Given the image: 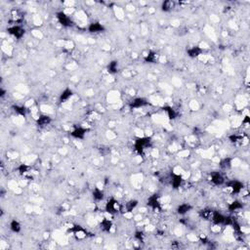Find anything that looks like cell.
I'll return each mask as SVG.
<instances>
[{
	"label": "cell",
	"mask_w": 250,
	"mask_h": 250,
	"mask_svg": "<svg viewBox=\"0 0 250 250\" xmlns=\"http://www.w3.org/2000/svg\"><path fill=\"white\" fill-rule=\"evenodd\" d=\"M24 32L25 30L22 28L21 27H18V25H16V27H13L11 28H9V32L12 34V35H14L15 37L17 38H20L24 35Z\"/></svg>",
	"instance_id": "obj_1"
},
{
	"label": "cell",
	"mask_w": 250,
	"mask_h": 250,
	"mask_svg": "<svg viewBox=\"0 0 250 250\" xmlns=\"http://www.w3.org/2000/svg\"><path fill=\"white\" fill-rule=\"evenodd\" d=\"M85 133H86V130L81 128V127H78V128L74 129L72 132V136L74 137L75 139H83L85 137Z\"/></svg>",
	"instance_id": "obj_2"
},
{
	"label": "cell",
	"mask_w": 250,
	"mask_h": 250,
	"mask_svg": "<svg viewBox=\"0 0 250 250\" xmlns=\"http://www.w3.org/2000/svg\"><path fill=\"white\" fill-rule=\"evenodd\" d=\"M58 19H59V21L61 22V23H62V25H71V19L68 18V15H65V13H63V12H61V13H59L58 14Z\"/></svg>",
	"instance_id": "obj_3"
},
{
	"label": "cell",
	"mask_w": 250,
	"mask_h": 250,
	"mask_svg": "<svg viewBox=\"0 0 250 250\" xmlns=\"http://www.w3.org/2000/svg\"><path fill=\"white\" fill-rule=\"evenodd\" d=\"M242 188H243L242 184L238 181H232L230 184V188H232V192H239L241 190H242Z\"/></svg>",
	"instance_id": "obj_4"
},
{
	"label": "cell",
	"mask_w": 250,
	"mask_h": 250,
	"mask_svg": "<svg viewBox=\"0 0 250 250\" xmlns=\"http://www.w3.org/2000/svg\"><path fill=\"white\" fill-rule=\"evenodd\" d=\"M188 56L192 57V58H196V57H198L201 54V49L197 46H194L192 47L191 49H188Z\"/></svg>",
	"instance_id": "obj_5"
},
{
	"label": "cell",
	"mask_w": 250,
	"mask_h": 250,
	"mask_svg": "<svg viewBox=\"0 0 250 250\" xmlns=\"http://www.w3.org/2000/svg\"><path fill=\"white\" fill-rule=\"evenodd\" d=\"M107 210L109 213H115L117 212V202L115 200H111L108 201L107 204Z\"/></svg>",
	"instance_id": "obj_6"
},
{
	"label": "cell",
	"mask_w": 250,
	"mask_h": 250,
	"mask_svg": "<svg viewBox=\"0 0 250 250\" xmlns=\"http://www.w3.org/2000/svg\"><path fill=\"white\" fill-rule=\"evenodd\" d=\"M212 182L215 185H221V184L225 182V180H224V177L220 173H215L212 175Z\"/></svg>",
	"instance_id": "obj_7"
},
{
	"label": "cell",
	"mask_w": 250,
	"mask_h": 250,
	"mask_svg": "<svg viewBox=\"0 0 250 250\" xmlns=\"http://www.w3.org/2000/svg\"><path fill=\"white\" fill-rule=\"evenodd\" d=\"M146 105H147L146 101H145L144 99L139 98V99L134 100V102H132L131 106H132V108H142L144 106H146Z\"/></svg>",
	"instance_id": "obj_8"
},
{
	"label": "cell",
	"mask_w": 250,
	"mask_h": 250,
	"mask_svg": "<svg viewBox=\"0 0 250 250\" xmlns=\"http://www.w3.org/2000/svg\"><path fill=\"white\" fill-rule=\"evenodd\" d=\"M103 29H104V27L99 23H93V24H91L89 27L90 32H102Z\"/></svg>",
	"instance_id": "obj_9"
},
{
	"label": "cell",
	"mask_w": 250,
	"mask_h": 250,
	"mask_svg": "<svg viewBox=\"0 0 250 250\" xmlns=\"http://www.w3.org/2000/svg\"><path fill=\"white\" fill-rule=\"evenodd\" d=\"M72 96V90H69V89H67V90H65L62 95H61V101H62V103L65 102V101H68L69 98H71Z\"/></svg>",
	"instance_id": "obj_10"
},
{
	"label": "cell",
	"mask_w": 250,
	"mask_h": 250,
	"mask_svg": "<svg viewBox=\"0 0 250 250\" xmlns=\"http://www.w3.org/2000/svg\"><path fill=\"white\" fill-rule=\"evenodd\" d=\"M51 122V118L47 115L44 116H40L38 118V124L40 126H44V125H48Z\"/></svg>",
	"instance_id": "obj_11"
},
{
	"label": "cell",
	"mask_w": 250,
	"mask_h": 250,
	"mask_svg": "<svg viewBox=\"0 0 250 250\" xmlns=\"http://www.w3.org/2000/svg\"><path fill=\"white\" fill-rule=\"evenodd\" d=\"M10 229L14 232H19L21 231V225L18 221H12V223L10 224Z\"/></svg>",
	"instance_id": "obj_12"
},
{
	"label": "cell",
	"mask_w": 250,
	"mask_h": 250,
	"mask_svg": "<svg viewBox=\"0 0 250 250\" xmlns=\"http://www.w3.org/2000/svg\"><path fill=\"white\" fill-rule=\"evenodd\" d=\"M188 210H190V206L188 204H182L178 207V213L183 215V214H186L187 212H188Z\"/></svg>",
	"instance_id": "obj_13"
},
{
	"label": "cell",
	"mask_w": 250,
	"mask_h": 250,
	"mask_svg": "<svg viewBox=\"0 0 250 250\" xmlns=\"http://www.w3.org/2000/svg\"><path fill=\"white\" fill-rule=\"evenodd\" d=\"M181 183H182V178L177 175V176H175L172 180V185L174 188H179L181 186Z\"/></svg>",
	"instance_id": "obj_14"
},
{
	"label": "cell",
	"mask_w": 250,
	"mask_h": 250,
	"mask_svg": "<svg viewBox=\"0 0 250 250\" xmlns=\"http://www.w3.org/2000/svg\"><path fill=\"white\" fill-rule=\"evenodd\" d=\"M93 196H94L95 199L101 200V199H103L104 194H103V192L101 191V190H98V188H96V190L94 191V192H93Z\"/></svg>",
	"instance_id": "obj_15"
},
{
	"label": "cell",
	"mask_w": 250,
	"mask_h": 250,
	"mask_svg": "<svg viewBox=\"0 0 250 250\" xmlns=\"http://www.w3.org/2000/svg\"><path fill=\"white\" fill-rule=\"evenodd\" d=\"M239 208H241V205L239 204V202H238V201H235V202H232L230 205V209L232 210V211H235V210H238Z\"/></svg>",
	"instance_id": "obj_16"
},
{
	"label": "cell",
	"mask_w": 250,
	"mask_h": 250,
	"mask_svg": "<svg viewBox=\"0 0 250 250\" xmlns=\"http://www.w3.org/2000/svg\"><path fill=\"white\" fill-rule=\"evenodd\" d=\"M117 71V65H116V63L115 64V62H112L109 64L108 65V72H115Z\"/></svg>",
	"instance_id": "obj_17"
}]
</instances>
